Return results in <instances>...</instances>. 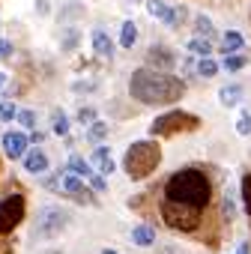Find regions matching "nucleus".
<instances>
[{
	"label": "nucleus",
	"mask_w": 251,
	"mask_h": 254,
	"mask_svg": "<svg viewBox=\"0 0 251 254\" xmlns=\"http://www.w3.org/2000/svg\"><path fill=\"white\" fill-rule=\"evenodd\" d=\"M194 33H197L200 39H212V36H215V27H212V21H209L206 15H197V18H194Z\"/></svg>",
	"instance_id": "18"
},
{
	"label": "nucleus",
	"mask_w": 251,
	"mask_h": 254,
	"mask_svg": "<svg viewBox=\"0 0 251 254\" xmlns=\"http://www.w3.org/2000/svg\"><path fill=\"white\" fill-rule=\"evenodd\" d=\"M105 135H108V126H105L102 120H93L90 129H87V141H102Z\"/></svg>",
	"instance_id": "24"
},
{
	"label": "nucleus",
	"mask_w": 251,
	"mask_h": 254,
	"mask_svg": "<svg viewBox=\"0 0 251 254\" xmlns=\"http://www.w3.org/2000/svg\"><path fill=\"white\" fill-rule=\"evenodd\" d=\"M0 254H12V251H9V245H3V242H0Z\"/></svg>",
	"instance_id": "33"
},
{
	"label": "nucleus",
	"mask_w": 251,
	"mask_h": 254,
	"mask_svg": "<svg viewBox=\"0 0 251 254\" xmlns=\"http://www.w3.org/2000/svg\"><path fill=\"white\" fill-rule=\"evenodd\" d=\"M233 212H236V197H233V191L227 189V191H224V215L233 218Z\"/></svg>",
	"instance_id": "29"
},
{
	"label": "nucleus",
	"mask_w": 251,
	"mask_h": 254,
	"mask_svg": "<svg viewBox=\"0 0 251 254\" xmlns=\"http://www.w3.org/2000/svg\"><path fill=\"white\" fill-rule=\"evenodd\" d=\"M3 87H6V75H3V72H0V90H3Z\"/></svg>",
	"instance_id": "34"
},
{
	"label": "nucleus",
	"mask_w": 251,
	"mask_h": 254,
	"mask_svg": "<svg viewBox=\"0 0 251 254\" xmlns=\"http://www.w3.org/2000/svg\"><path fill=\"white\" fill-rule=\"evenodd\" d=\"M129 93L141 105H171V102H180L186 96V81H180L171 72H159V69L144 66V69L132 72Z\"/></svg>",
	"instance_id": "1"
},
{
	"label": "nucleus",
	"mask_w": 251,
	"mask_h": 254,
	"mask_svg": "<svg viewBox=\"0 0 251 254\" xmlns=\"http://www.w3.org/2000/svg\"><path fill=\"white\" fill-rule=\"evenodd\" d=\"M24 171L27 174H45L48 171V156L42 150H27L24 153Z\"/></svg>",
	"instance_id": "13"
},
{
	"label": "nucleus",
	"mask_w": 251,
	"mask_h": 254,
	"mask_svg": "<svg viewBox=\"0 0 251 254\" xmlns=\"http://www.w3.org/2000/svg\"><path fill=\"white\" fill-rule=\"evenodd\" d=\"M242 66H245V57H242V54H224L221 69H227V72H239Z\"/></svg>",
	"instance_id": "26"
},
{
	"label": "nucleus",
	"mask_w": 251,
	"mask_h": 254,
	"mask_svg": "<svg viewBox=\"0 0 251 254\" xmlns=\"http://www.w3.org/2000/svg\"><path fill=\"white\" fill-rule=\"evenodd\" d=\"M236 132H239L242 138L251 135V108H242V114H239V120H236Z\"/></svg>",
	"instance_id": "23"
},
{
	"label": "nucleus",
	"mask_w": 251,
	"mask_h": 254,
	"mask_svg": "<svg viewBox=\"0 0 251 254\" xmlns=\"http://www.w3.org/2000/svg\"><path fill=\"white\" fill-rule=\"evenodd\" d=\"M21 126H27V129H33V126H36V114L33 111H18V117H15Z\"/></svg>",
	"instance_id": "30"
},
{
	"label": "nucleus",
	"mask_w": 251,
	"mask_h": 254,
	"mask_svg": "<svg viewBox=\"0 0 251 254\" xmlns=\"http://www.w3.org/2000/svg\"><path fill=\"white\" fill-rule=\"evenodd\" d=\"M12 54V42L9 39H0V57H9Z\"/></svg>",
	"instance_id": "32"
},
{
	"label": "nucleus",
	"mask_w": 251,
	"mask_h": 254,
	"mask_svg": "<svg viewBox=\"0 0 251 254\" xmlns=\"http://www.w3.org/2000/svg\"><path fill=\"white\" fill-rule=\"evenodd\" d=\"M78 120H81V123H93V120H96V111H93V108H81V111H78Z\"/></svg>",
	"instance_id": "31"
},
{
	"label": "nucleus",
	"mask_w": 251,
	"mask_h": 254,
	"mask_svg": "<svg viewBox=\"0 0 251 254\" xmlns=\"http://www.w3.org/2000/svg\"><path fill=\"white\" fill-rule=\"evenodd\" d=\"M218 69H221V66H218L212 57H200V60H197V75H203V78H212Z\"/></svg>",
	"instance_id": "22"
},
{
	"label": "nucleus",
	"mask_w": 251,
	"mask_h": 254,
	"mask_svg": "<svg viewBox=\"0 0 251 254\" xmlns=\"http://www.w3.org/2000/svg\"><path fill=\"white\" fill-rule=\"evenodd\" d=\"M24 212H27V206H24L21 194H6L3 200H0V236L12 233L24 221Z\"/></svg>",
	"instance_id": "8"
},
{
	"label": "nucleus",
	"mask_w": 251,
	"mask_h": 254,
	"mask_svg": "<svg viewBox=\"0 0 251 254\" xmlns=\"http://www.w3.org/2000/svg\"><path fill=\"white\" fill-rule=\"evenodd\" d=\"M218 102H221V105H227V108L239 105V102H242V87H239V84L221 87V90H218Z\"/></svg>",
	"instance_id": "15"
},
{
	"label": "nucleus",
	"mask_w": 251,
	"mask_h": 254,
	"mask_svg": "<svg viewBox=\"0 0 251 254\" xmlns=\"http://www.w3.org/2000/svg\"><path fill=\"white\" fill-rule=\"evenodd\" d=\"M239 254H248V245H245V242L239 245Z\"/></svg>",
	"instance_id": "35"
},
{
	"label": "nucleus",
	"mask_w": 251,
	"mask_h": 254,
	"mask_svg": "<svg viewBox=\"0 0 251 254\" xmlns=\"http://www.w3.org/2000/svg\"><path fill=\"white\" fill-rule=\"evenodd\" d=\"M54 177H57V189H54V191L69 194V197H75L78 203H96V200H93V189H87V186H84V177H78L72 168H63V171H57Z\"/></svg>",
	"instance_id": "7"
},
{
	"label": "nucleus",
	"mask_w": 251,
	"mask_h": 254,
	"mask_svg": "<svg viewBox=\"0 0 251 254\" xmlns=\"http://www.w3.org/2000/svg\"><path fill=\"white\" fill-rule=\"evenodd\" d=\"M209 197H212V183L197 168H183V171L171 174V180L165 183V200H177V203L203 209L209 203Z\"/></svg>",
	"instance_id": "2"
},
{
	"label": "nucleus",
	"mask_w": 251,
	"mask_h": 254,
	"mask_svg": "<svg viewBox=\"0 0 251 254\" xmlns=\"http://www.w3.org/2000/svg\"><path fill=\"white\" fill-rule=\"evenodd\" d=\"M162 162V147L156 141H135L123 156V171L132 180H147Z\"/></svg>",
	"instance_id": "3"
},
{
	"label": "nucleus",
	"mask_w": 251,
	"mask_h": 254,
	"mask_svg": "<svg viewBox=\"0 0 251 254\" xmlns=\"http://www.w3.org/2000/svg\"><path fill=\"white\" fill-rule=\"evenodd\" d=\"M102 254H114V251H111V248H108V251H102Z\"/></svg>",
	"instance_id": "36"
},
{
	"label": "nucleus",
	"mask_w": 251,
	"mask_h": 254,
	"mask_svg": "<svg viewBox=\"0 0 251 254\" xmlns=\"http://www.w3.org/2000/svg\"><path fill=\"white\" fill-rule=\"evenodd\" d=\"M27 144H30V138H27L24 132H6V135H3V153H6L9 159H24Z\"/></svg>",
	"instance_id": "10"
},
{
	"label": "nucleus",
	"mask_w": 251,
	"mask_h": 254,
	"mask_svg": "<svg viewBox=\"0 0 251 254\" xmlns=\"http://www.w3.org/2000/svg\"><path fill=\"white\" fill-rule=\"evenodd\" d=\"M197 129H200V117H197V114H188V111H168V114H162V117L153 120L150 135L168 138V135H177V132H197Z\"/></svg>",
	"instance_id": "4"
},
{
	"label": "nucleus",
	"mask_w": 251,
	"mask_h": 254,
	"mask_svg": "<svg viewBox=\"0 0 251 254\" xmlns=\"http://www.w3.org/2000/svg\"><path fill=\"white\" fill-rule=\"evenodd\" d=\"M93 51L99 60H111L114 57V42L105 30H93Z\"/></svg>",
	"instance_id": "12"
},
{
	"label": "nucleus",
	"mask_w": 251,
	"mask_h": 254,
	"mask_svg": "<svg viewBox=\"0 0 251 254\" xmlns=\"http://www.w3.org/2000/svg\"><path fill=\"white\" fill-rule=\"evenodd\" d=\"M147 60H150V69H159V72H168V69H174V66H177L174 51H171V48H165V45H153V48H150V54H147Z\"/></svg>",
	"instance_id": "9"
},
{
	"label": "nucleus",
	"mask_w": 251,
	"mask_h": 254,
	"mask_svg": "<svg viewBox=\"0 0 251 254\" xmlns=\"http://www.w3.org/2000/svg\"><path fill=\"white\" fill-rule=\"evenodd\" d=\"M51 129H54V135H66L69 132V117L63 111H54L51 114Z\"/></svg>",
	"instance_id": "20"
},
{
	"label": "nucleus",
	"mask_w": 251,
	"mask_h": 254,
	"mask_svg": "<svg viewBox=\"0 0 251 254\" xmlns=\"http://www.w3.org/2000/svg\"><path fill=\"white\" fill-rule=\"evenodd\" d=\"M87 183H90V189H93V191H105V189H108V183H105V177H102L99 171H96L93 177H87Z\"/></svg>",
	"instance_id": "28"
},
{
	"label": "nucleus",
	"mask_w": 251,
	"mask_h": 254,
	"mask_svg": "<svg viewBox=\"0 0 251 254\" xmlns=\"http://www.w3.org/2000/svg\"><path fill=\"white\" fill-rule=\"evenodd\" d=\"M90 165H93L102 177H111V174H114V168H117V165H114V159H111V150H108V147H96V150H93V162H90Z\"/></svg>",
	"instance_id": "11"
},
{
	"label": "nucleus",
	"mask_w": 251,
	"mask_h": 254,
	"mask_svg": "<svg viewBox=\"0 0 251 254\" xmlns=\"http://www.w3.org/2000/svg\"><path fill=\"white\" fill-rule=\"evenodd\" d=\"M18 117V108L12 102H0V123H12Z\"/></svg>",
	"instance_id": "27"
},
{
	"label": "nucleus",
	"mask_w": 251,
	"mask_h": 254,
	"mask_svg": "<svg viewBox=\"0 0 251 254\" xmlns=\"http://www.w3.org/2000/svg\"><path fill=\"white\" fill-rule=\"evenodd\" d=\"M69 224V212L60 206H42L36 212V224H33V236L36 239H54L66 230Z\"/></svg>",
	"instance_id": "6"
},
{
	"label": "nucleus",
	"mask_w": 251,
	"mask_h": 254,
	"mask_svg": "<svg viewBox=\"0 0 251 254\" xmlns=\"http://www.w3.org/2000/svg\"><path fill=\"white\" fill-rule=\"evenodd\" d=\"M138 42V27L135 21H123V30H120V45L123 48H132Z\"/></svg>",
	"instance_id": "17"
},
{
	"label": "nucleus",
	"mask_w": 251,
	"mask_h": 254,
	"mask_svg": "<svg viewBox=\"0 0 251 254\" xmlns=\"http://www.w3.org/2000/svg\"><path fill=\"white\" fill-rule=\"evenodd\" d=\"M162 218L171 230H183L191 233L200 224V209L188 206V203H177V200H162Z\"/></svg>",
	"instance_id": "5"
},
{
	"label": "nucleus",
	"mask_w": 251,
	"mask_h": 254,
	"mask_svg": "<svg viewBox=\"0 0 251 254\" xmlns=\"http://www.w3.org/2000/svg\"><path fill=\"white\" fill-rule=\"evenodd\" d=\"M242 209H245V215L251 218V174L242 177Z\"/></svg>",
	"instance_id": "25"
},
{
	"label": "nucleus",
	"mask_w": 251,
	"mask_h": 254,
	"mask_svg": "<svg viewBox=\"0 0 251 254\" xmlns=\"http://www.w3.org/2000/svg\"><path fill=\"white\" fill-rule=\"evenodd\" d=\"M188 51H194V54H200V57H209V54H212V42H209V39L194 36V39L188 42Z\"/></svg>",
	"instance_id": "21"
},
{
	"label": "nucleus",
	"mask_w": 251,
	"mask_h": 254,
	"mask_svg": "<svg viewBox=\"0 0 251 254\" xmlns=\"http://www.w3.org/2000/svg\"><path fill=\"white\" fill-rule=\"evenodd\" d=\"M242 45H245V39H242L239 30H227L221 36V51L224 54H236V51H242Z\"/></svg>",
	"instance_id": "14"
},
{
	"label": "nucleus",
	"mask_w": 251,
	"mask_h": 254,
	"mask_svg": "<svg viewBox=\"0 0 251 254\" xmlns=\"http://www.w3.org/2000/svg\"><path fill=\"white\" fill-rule=\"evenodd\" d=\"M69 168H72V171H75V174H78V177H84V180H87V177H93V174H96V168H93V165H90V162H84V159H81V156H72V159H69Z\"/></svg>",
	"instance_id": "19"
},
{
	"label": "nucleus",
	"mask_w": 251,
	"mask_h": 254,
	"mask_svg": "<svg viewBox=\"0 0 251 254\" xmlns=\"http://www.w3.org/2000/svg\"><path fill=\"white\" fill-rule=\"evenodd\" d=\"M132 242H135V245H153V242H156L153 224H138V227L132 230Z\"/></svg>",
	"instance_id": "16"
}]
</instances>
